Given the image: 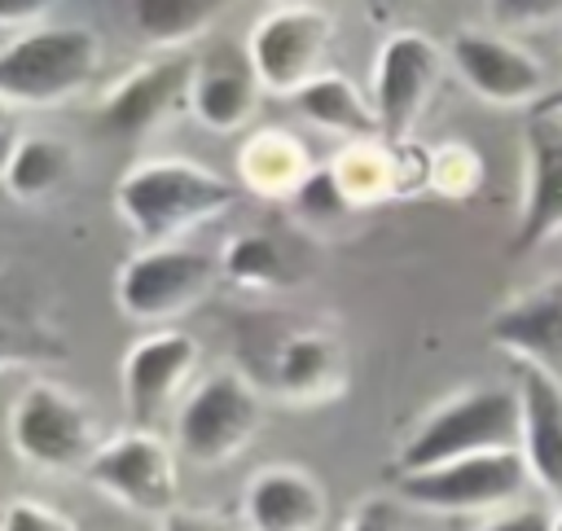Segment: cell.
Segmentation results:
<instances>
[{"instance_id":"cell-10","label":"cell","mask_w":562,"mask_h":531,"mask_svg":"<svg viewBox=\"0 0 562 531\" xmlns=\"http://www.w3.org/2000/svg\"><path fill=\"white\" fill-rule=\"evenodd\" d=\"M448 48H439L426 31H391L373 57V105L382 118V136H408L439 92Z\"/></svg>"},{"instance_id":"cell-6","label":"cell","mask_w":562,"mask_h":531,"mask_svg":"<svg viewBox=\"0 0 562 531\" xmlns=\"http://www.w3.org/2000/svg\"><path fill=\"white\" fill-rule=\"evenodd\" d=\"M220 276H224V268L206 250H189L180 241L140 246L119 268L114 298H119V307H123L127 320H136V325H162V320H176L189 307H198L215 290Z\"/></svg>"},{"instance_id":"cell-31","label":"cell","mask_w":562,"mask_h":531,"mask_svg":"<svg viewBox=\"0 0 562 531\" xmlns=\"http://www.w3.org/2000/svg\"><path fill=\"white\" fill-rule=\"evenodd\" d=\"M53 9L57 0H0V22L4 31H22V26H40Z\"/></svg>"},{"instance_id":"cell-15","label":"cell","mask_w":562,"mask_h":531,"mask_svg":"<svg viewBox=\"0 0 562 531\" xmlns=\"http://www.w3.org/2000/svg\"><path fill=\"white\" fill-rule=\"evenodd\" d=\"M487 338L518 364H536L562 382V276H549L492 312Z\"/></svg>"},{"instance_id":"cell-32","label":"cell","mask_w":562,"mask_h":531,"mask_svg":"<svg viewBox=\"0 0 562 531\" xmlns=\"http://www.w3.org/2000/svg\"><path fill=\"white\" fill-rule=\"evenodd\" d=\"M549 527H553V513H549V509L522 505V509H509V513L492 518V522L479 527V531H549Z\"/></svg>"},{"instance_id":"cell-17","label":"cell","mask_w":562,"mask_h":531,"mask_svg":"<svg viewBox=\"0 0 562 531\" xmlns=\"http://www.w3.org/2000/svg\"><path fill=\"white\" fill-rule=\"evenodd\" d=\"M325 487L303 465H263L241 492L246 531H321Z\"/></svg>"},{"instance_id":"cell-13","label":"cell","mask_w":562,"mask_h":531,"mask_svg":"<svg viewBox=\"0 0 562 531\" xmlns=\"http://www.w3.org/2000/svg\"><path fill=\"white\" fill-rule=\"evenodd\" d=\"M522 154H527V189L509 241L514 255L540 250L553 237H562V110H544V105L527 110Z\"/></svg>"},{"instance_id":"cell-30","label":"cell","mask_w":562,"mask_h":531,"mask_svg":"<svg viewBox=\"0 0 562 531\" xmlns=\"http://www.w3.org/2000/svg\"><path fill=\"white\" fill-rule=\"evenodd\" d=\"M4 531H79V527L66 513H57L53 505L31 500V496H18L4 509Z\"/></svg>"},{"instance_id":"cell-8","label":"cell","mask_w":562,"mask_h":531,"mask_svg":"<svg viewBox=\"0 0 562 531\" xmlns=\"http://www.w3.org/2000/svg\"><path fill=\"white\" fill-rule=\"evenodd\" d=\"M83 478L101 496L123 505L127 513L167 518L171 509H180L176 452H171V443L158 430H145V426H132V430L105 439L97 448V456L88 461Z\"/></svg>"},{"instance_id":"cell-20","label":"cell","mask_w":562,"mask_h":531,"mask_svg":"<svg viewBox=\"0 0 562 531\" xmlns=\"http://www.w3.org/2000/svg\"><path fill=\"white\" fill-rule=\"evenodd\" d=\"M277 391L294 404H325L342 391V351L325 329H299L277 351Z\"/></svg>"},{"instance_id":"cell-3","label":"cell","mask_w":562,"mask_h":531,"mask_svg":"<svg viewBox=\"0 0 562 531\" xmlns=\"http://www.w3.org/2000/svg\"><path fill=\"white\" fill-rule=\"evenodd\" d=\"M501 448H522V395L518 386H474L422 417L395 456V474Z\"/></svg>"},{"instance_id":"cell-25","label":"cell","mask_w":562,"mask_h":531,"mask_svg":"<svg viewBox=\"0 0 562 531\" xmlns=\"http://www.w3.org/2000/svg\"><path fill=\"white\" fill-rule=\"evenodd\" d=\"M220 268L233 285L241 290H277L290 281V250L281 246L277 233L268 228H250V233H237L224 255H220Z\"/></svg>"},{"instance_id":"cell-26","label":"cell","mask_w":562,"mask_h":531,"mask_svg":"<svg viewBox=\"0 0 562 531\" xmlns=\"http://www.w3.org/2000/svg\"><path fill=\"white\" fill-rule=\"evenodd\" d=\"M285 206H290V215H294L299 224H307V228H334V224H342V219L356 211V202L347 197V189H342L334 162L312 167V176L299 184V193H294Z\"/></svg>"},{"instance_id":"cell-34","label":"cell","mask_w":562,"mask_h":531,"mask_svg":"<svg viewBox=\"0 0 562 531\" xmlns=\"http://www.w3.org/2000/svg\"><path fill=\"white\" fill-rule=\"evenodd\" d=\"M536 105H544V110H562V83H558V88H549V92H544Z\"/></svg>"},{"instance_id":"cell-27","label":"cell","mask_w":562,"mask_h":531,"mask_svg":"<svg viewBox=\"0 0 562 531\" xmlns=\"http://www.w3.org/2000/svg\"><path fill=\"white\" fill-rule=\"evenodd\" d=\"M483 184V158L465 140H443L430 149V189L439 197H470Z\"/></svg>"},{"instance_id":"cell-9","label":"cell","mask_w":562,"mask_h":531,"mask_svg":"<svg viewBox=\"0 0 562 531\" xmlns=\"http://www.w3.org/2000/svg\"><path fill=\"white\" fill-rule=\"evenodd\" d=\"M329 48H334L329 9L325 4H299V0L263 13L246 39V53L259 70L263 92H277V97H294L316 75H325Z\"/></svg>"},{"instance_id":"cell-14","label":"cell","mask_w":562,"mask_h":531,"mask_svg":"<svg viewBox=\"0 0 562 531\" xmlns=\"http://www.w3.org/2000/svg\"><path fill=\"white\" fill-rule=\"evenodd\" d=\"M193 66H198V57L167 53V57H154V61L127 70L105 92V101L97 105V127L105 136H114V140H140V136H149L180 101L189 105Z\"/></svg>"},{"instance_id":"cell-4","label":"cell","mask_w":562,"mask_h":531,"mask_svg":"<svg viewBox=\"0 0 562 531\" xmlns=\"http://www.w3.org/2000/svg\"><path fill=\"white\" fill-rule=\"evenodd\" d=\"M9 443L26 465L44 474H83L105 439L97 434V417L79 395L53 382H35L13 399Z\"/></svg>"},{"instance_id":"cell-29","label":"cell","mask_w":562,"mask_h":531,"mask_svg":"<svg viewBox=\"0 0 562 531\" xmlns=\"http://www.w3.org/2000/svg\"><path fill=\"white\" fill-rule=\"evenodd\" d=\"M404 496L400 492H378V496H364L351 513H347V522H342V531H408V518H404Z\"/></svg>"},{"instance_id":"cell-16","label":"cell","mask_w":562,"mask_h":531,"mask_svg":"<svg viewBox=\"0 0 562 531\" xmlns=\"http://www.w3.org/2000/svg\"><path fill=\"white\" fill-rule=\"evenodd\" d=\"M259 92H263V83H259L250 53L237 44H215L193 66L189 114L206 132H237L259 110Z\"/></svg>"},{"instance_id":"cell-24","label":"cell","mask_w":562,"mask_h":531,"mask_svg":"<svg viewBox=\"0 0 562 531\" xmlns=\"http://www.w3.org/2000/svg\"><path fill=\"white\" fill-rule=\"evenodd\" d=\"M334 171L347 189V197L360 206H378L400 193V162H395V140L373 136V140H347V149L334 158Z\"/></svg>"},{"instance_id":"cell-2","label":"cell","mask_w":562,"mask_h":531,"mask_svg":"<svg viewBox=\"0 0 562 531\" xmlns=\"http://www.w3.org/2000/svg\"><path fill=\"white\" fill-rule=\"evenodd\" d=\"M101 70L97 31L70 26H26L13 31L0 53V101L9 110H53L79 97Z\"/></svg>"},{"instance_id":"cell-12","label":"cell","mask_w":562,"mask_h":531,"mask_svg":"<svg viewBox=\"0 0 562 531\" xmlns=\"http://www.w3.org/2000/svg\"><path fill=\"white\" fill-rule=\"evenodd\" d=\"M198 369V338L184 329H158L127 347L123 355V404L132 426L158 430Z\"/></svg>"},{"instance_id":"cell-22","label":"cell","mask_w":562,"mask_h":531,"mask_svg":"<svg viewBox=\"0 0 562 531\" xmlns=\"http://www.w3.org/2000/svg\"><path fill=\"white\" fill-rule=\"evenodd\" d=\"M75 176V149L61 136L48 132H26L9 145L4 158V189L13 202H48L53 193H61Z\"/></svg>"},{"instance_id":"cell-7","label":"cell","mask_w":562,"mask_h":531,"mask_svg":"<svg viewBox=\"0 0 562 531\" xmlns=\"http://www.w3.org/2000/svg\"><path fill=\"white\" fill-rule=\"evenodd\" d=\"M259 426H263L259 391L241 373L220 369V373L202 377L180 399V408H176V448H180V456H189L198 465H224L241 448H250Z\"/></svg>"},{"instance_id":"cell-28","label":"cell","mask_w":562,"mask_h":531,"mask_svg":"<svg viewBox=\"0 0 562 531\" xmlns=\"http://www.w3.org/2000/svg\"><path fill=\"white\" fill-rule=\"evenodd\" d=\"M487 18L505 35L544 31V26L562 22V0H487Z\"/></svg>"},{"instance_id":"cell-35","label":"cell","mask_w":562,"mask_h":531,"mask_svg":"<svg viewBox=\"0 0 562 531\" xmlns=\"http://www.w3.org/2000/svg\"><path fill=\"white\" fill-rule=\"evenodd\" d=\"M549 531H562V509L553 513V527H549Z\"/></svg>"},{"instance_id":"cell-21","label":"cell","mask_w":562,"mask_h":531,"mask_svg":"<svg viewBox=\"0 0 562 531\" xmlns=\"http://www.w3.org/2000/svg\"><path fill=\"white\" fill-rule=\"evenodd\" d=\"M290 101H294V110H299L312 127L334 132V136H342V140H373V136H382V118H378L373 97H364V92H360L347 75H338V70L316 75V79H312L303 92H294Z\"/></svg>"},{"instance_id":"cell-36","label":"cell","mask_w":562,"mask_h":531,"mask_svg":"<svg viewBox=\"0 0 562 531\" xmlns=\"http://www.w3.org/2000/svg\"><path fill=\"white\" fill-rule=\"evenodd\" d=\"M299 4H321V0H299Z\"/></svg>"},{"instance_id":"cell-11","label":"cell","mask_w":562,"mask_h":531,"mask_svg":"<svg viewBox=\"0 0 562 531\" xmlns=\"http://www.w3.org/2000/svg\"><path fill=\"white\" fill-rule=\"evenodd\" d=\"M448 57L457 66V75L465 79V88L487 101V105H536L549 92V75L540 66L536 53H527L518 39H509L505 31H479L465 26L452 35Z\"/></svg>"},{"instance_id":"cell-1","label":"cell","mask_w":562,"mask_h":531,"mask_svg":"<svg viewBox=\"0 0 562 531\" xmlns=\"http://www.w3.org/2000/svg\"><path fill=\"white\" fill-rule=\"evenodd\" d=\"M237 202H241V184L224 180L220 171L193 158H145L127 167L114 189V206L123 224L145 246L180 241L198 224L228 215Z\"/></svg>"},{"instance_id":"cell-23","label":"cell","mask_w":562,"mask_h":531,"mask_svg":"<svg viewBox=\"0 0 562 531\" xmlns=\"http://www.w3.org/2000/svg\"><path fill=\"white\" fill-rule=\"evenodd\" d=\"M237 0H132V26L149 48L180 53L202 39Z\"/></svg>"},{"instance_id":"cell-18","label":"cell","mask_w":562,"mask_h":531,"mask_svg":"<svg viewBox=\"0 0 562 531\" xmlns=\"http://www.w3.org/2000/svg\"><path fill=\"white\" fill-rule=\"evenodd\" d=\"M522 395V456L540 492L562 500V382L536 364H518Z\"/></svg>"},{"instance_id":"cell-19","label":"cell","mask_w":562,"mask_h":531,"mask_svg":"<svg viewBox=\"0 0 562 531\" xmlns=\"http://www.w3.org/2000/svg\"><path fill=\"white\" fill-rule=\"evenodd\" d=\"M312 167L316 162L307 145L285 127H255L237 149V184L272 202H290L299 184L312 176Z\"/></svg>"},{"instance_id":"cell-33","label":"cell","mask_w":562,"mask_h":531,"mask_svg":"<svg viewBox=\"0 0 562 531\" xmlns=\"http://www.w3.org/2000/svg\"><path fill=\"white\" fill-rule=\"evenodd\" d=\"M158 531H233V527L202 509H171L167 518H158Z\"/></svg>"},{"instance_id":"cell-5","label":"cell","mask_w":562,"mask_h":531,"mask_svg":"<svg viewBox=\"0 0 562 531\" xmlns=\"http://www.w3.org/2000/svg\"><path fill=\"white\" fill-rule=\"evenodd\" d=\"M531 470L522 448H501V452H474V456H457L430 470H413V474H395V492L426 509V513H487V509H505L527 492Z\"/></svg>"}]
</instances>
